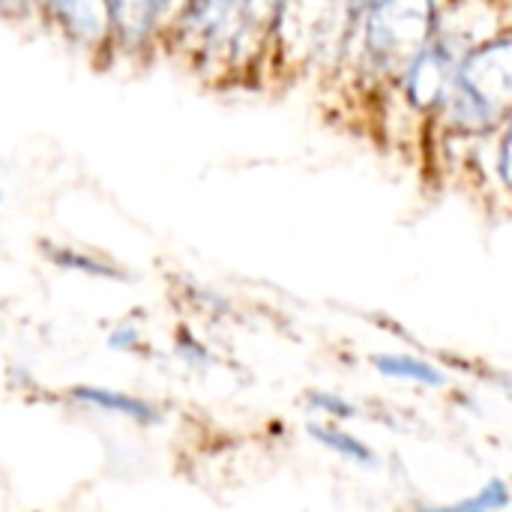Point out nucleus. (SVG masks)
I'll return each instance as SVG.
<instances>
[{"mask_svg":"<svg viewBox=\"0 0 512 512\" xmlns=\"http://www.w3.org/2000/svg\"><path fill=\"white\" fill-rule=\"evenodd\" d=\"M0 15L12 24H36V0H0Z\"/></svg>","mask_w":512,"mask_h":512,"instance_id":"obj_18","label":"nucleus"},{"mask_svg":"<svg viewBox=\"0 0 512 512\" xmlns=\"http://www.w3.org/2000/svg\"><path fill=\"white\" fill-rule=\"evenodd\" d=\"M486 33L474 30V15H459L456 6L447 3L444 9V21L438 27V33L432 36V42L423 48V54L408 66L405 78L399 81L396 93L402 108L417 117V120H435L438 111L444 108L456 69L462 63V57L471 51V45H477Z\"/></svg>","mask_w":512,"mask_h":512,"instance_id":"obj_4","label":"nucleus"},{"mask_svg":"<svg viewBox=\"0 0 512 512\" xmlns=\"http://www.w3.org/2000/svg\"><path fill=\"white\" fill-rule=\"evenodd\" d=\"M291 3L294 0H243L240 42L231 81H246L249 75H258L279 54Z\"/></svg>","mask_w":512,"mask_h":512,"instance_id":"obj_7","label":"nucleus"},{"mask_svg":"<svg viewBox=\"0 0 512 512\" xmlns=\"http://www.w3.org/2000/svg\"><path fill=\"white\" fill-rule=\"evenodd\" d=\"M36 24L63 48L108 69V0H36Z\"/></svg>","mask_w":512,"mask_h":512,"instance_id":"obj_6","label":"nucleus"},{"mask_svg":"<svg viewBox=\"0 0 512 512\" xmlns=\"http://www.w3.org/2000/svg\"><path fill=\"white\" fill-rule=\"evenodd\" d=\"M240 12L243 0H183L171 27L168 57H177L198 78L228 84L240 42Z\"/></svg>","mask_w":512,"mask_h":512,"instance_id":"obj_3","label":"nucleus"},{"mask_svg":"<svg viewBox=\"0 0 512 512\" xmlns=\"http://www.w3.org/2000/svg\"><path fill=\"white\" fill-rule=\"evenodd\" d=\"M306 435L327 453H333L336 459L354 465V468H366V471H375L378 468V453L369 441H363L360 435H354L345 423H336V420H321V417H312L306 423Z\"/></svg>","mask_w":512,"mask_h":512,"instance_id":"obj_11","label":"nucleus"},{"mask_svg":"<svg viewBox=\"0 0 512 512\" xmlns=\"http://www.w3.org/2000/svg\"><path fill=\"white\" fill-rule=\"evenodd\" d=\"M375 0H342V18H339V39H336V48L351 36V30L357 27V21L366 15V9L372 6ZM333 48V54H336Z\"/></svg>","mask_w":512,"mask_h":512,"instance_id":"obj_17","label":"nucleus"},{"mask_svg":"<svg viewBox=\"0 0 512 512\" xmlns=\"http://www.w3.org/2000/svg\"><path fill=\"white\" fill-rule=\"evenodd\" d=\"M492 141V171L495 180L501 183V189L512 198V117L498 129Z\"/></svg>","mask_w":512,"mask_h":512,"instance_id":"obj_15","label":"nucleus"},{"mask_svg":"<svg viewBox=\"0 0 512 512\" xmlns=\"http://www.w3.org/2000/svg\"><path fill=\"white\" fill-rule=\"evenodd\" d=\"M417 512H512V483L507 477H492L456 501L420 504Z\"/></svg>","mask_w":512,"mask_h":512,"instance_id":"obj_12","label":"nucleus"},{"mask_svg":"<svg viewBox=\"0 0 512 512\" xmlns=\"http://www.w3.org/2000/svg\"><path fill=\"white\" fill-rule=\"evenodd\" d=\"M444 0H375L336 48V72H348L363 96H393L408 66L444 21Z\"/></svg>","mask_w":512,"mask_h":512,"instance_id":"obj_1","label":"nucleus"},{"mask_svg":"<svg viewBox=\"0 0 512 512\" xmlns=\"http://www.w3.org/2000/svg\"><path fill=\"white\" fill-rule=\"evenodd\" d=\"M369 366L375 369L378 378L408 384L417 390H444L450 387V375L444 366L432 363L429 357L408 354V351H378L369 357Z\"/></svg>","mask_w":512,"mask_h":512,"instance_id":"obj_10","label":"nucleus"},{"mask_svg":"<svg viewBox=\"0 0 512 512\" xmlns=\"http://www.w3.org/2000/svg\"><path fill=\"white\" fill-rule=\"evenodd\" d=\"M171 351H174V357H177L186 369H192V372H207L210 366H216L213 348H210L189 324H180V327L174 330Z\"/></svg>","mask_w":512,"mask_h":512,"instance_id":"obj_13","label":"nucleus"},{"mask_svg":"<svg viewBox=\"0 0 512 512\" xmlns=\"http://www.w3.org/2000/svg\"><path fill=\"white\" fill-rule=\"evenodd\" d=\"M162 3V9L171 15V18H177V12H180V6H183V0H159Z\"/></svg>","mask_w":512,"mask_h":512,"instance_id":"obj_19","label":"nucleus"},{"mask_svg":"<svg viewBox=\"0 0 512 512\" xmlns=\"http://www.w3.org/2000/svg\"><path fill=\"white\" fill-rule=\"evenodd\" d=\"M39 255L48 267H54L57 273H66V276H78V279H90V282H108V285L132 282V273L126 264H120L117 258H111L99 249H90V246H81L72 240L48 237L39 243Z\"/></svg>","mask_w":512,"mask_h":512,"instance_id":"obj_9","label":"nucleus"},{"mask_svg":"<svg viewBox=\"0 0 512 512\" xmlns=\"http://www.w3.org/2000/svg\"><path fill=\"white\" fill-rule=\"evenodd\" d=\"M66 402L78 411L114 417L138 429H156L165 423V408L159 402L120 390V387H108V384H72L66 390Z\"/></svg>","mask_w":512,"mask_h":512,"instance_id":"obj_8","label":"nucleus"},{"mask_svg":"<svg viewBox=\"0 0 512 512\" xmlns=\"http://www.w3.org/2000/svg\"><path fill=\"white\" fill-rule=\"evenodd\" d=\"M171 27L159 0H108V66H150L165 57Z\"/></svg>","mask_w":512,"mask_h":512,"instance_id":"obj_5","label":"nucleus"},{"mask_svg":"<svg viewBox=\"0 0 512 512\" xmlns=\"http://www.w3.org/2000/svg\"><path fill=\"white\" fill-rule=\"evenodd\" d=\"M510 117L512 30H495L462 57L450 96L432 123L453 141H489Z\"/></svg>","mask_w":512,"mask_h":512,"instance_id":"obj_2","label":"nucleus"},{"mask_svg":"<svg viewBox=\"0 0 512 512\" xmlns=\"http://www.w3.org/2000/svg\"><path fill=\"white\" fill-rule=\"evenodd\" d=\"M105 348L114 351V354H129V357H141L147 354L150 342L141 330V324L129 321V318H120L108 327L105 333Z\"/></svg>","mask_w":512,"mask_h":512,"instance_id":"obj_14","label":"nucleus"},{"mask_svg":"<svg viewBox=\"0 0 512 512\" xmlns=\"http://www.w3.org/2000/svg\"><path fill=\"white\" fill-rule=\"evenodd\" d=\"M309 411L321 420H336V423H348L360 414L354 402H348L339 393H327V390L309 393Z\"/></svg>","mask_w":512,"mask_h":512,"instance_id":"obj_16","label":"nucleus"}]
</instances>
